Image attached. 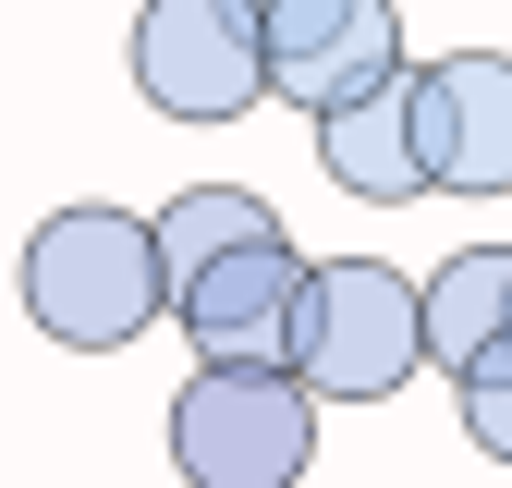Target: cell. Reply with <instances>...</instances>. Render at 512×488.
<instances>
[{
  "label": "cell",
  "instance_id": "cell-1",
  "mask_svg": "<svg viewBox=\"0 0 512 488\" xmlns=\"http://www.w3.org/2000/svg\"><path fill=\"white\" fill-rule=\"evenodd\" d=\"M25 318L61 342V354H122L135 330L171 318V281H159V232L147 208H49L25 232Z\"/></svg>",
  "mask_w": 512,
  "mask_h": 488
},
{
  "label": "cell",
  "instance_id": "cell-2",
  "mask_svg": "<svg viewBox=\"0 0 512 488\" xmlns=\"http://www.w3.org/2000/svg\"><path fill=\"white\" fill-rule=\"evenodd\" d=\"M281 366L305 379V403H391L415 366H427L415 281H403L391 257H305V293H293Z\"/></svg>",
  "mask_w": 512,
  "mask_h": 488
},
{
  "label": "cell",
  "instance_id": "cell-3",
  "mask_svg": "<svg viewBox=\"0 0 512 488\" xmlns=\"http://www.w3.org/2000/svg\"><path fill=\"white\" fill-rule=\"evenodd\" d=\"M317 464V403L293 366H196L171 391V476L183 488H293Z\"/></svg>",
  "mask_w": 512,
  "mask_h": 488
},
{
  "label": "cell",
  "instance_id": "cell-4",
  "mask_svg": "<svg viewBox=\"0 0 512 488\" xmlns=\"http://www.w3.org/2000/svg\"><path fill=\"white\" fill-rule=\"evenodd\" d=\"M135 98L159 122H244L269 98V37L244 0H147L135 13Z\"/></svg>",
  "mask_w": 512,
  "mask_h": 488
},
{
  "label": "cell",
  "instance_id": "cell-5",
  "mask_svg": "<svg viewBox=\"0 0 512 488\" xmlns=\"http://www.w3.org/2000/svg\"><path fill=\"white\" fill-rule=\"evenodd\" d=\"M256 37H269V98H281V110H317V122L415 74L391 0H269Z\"/></svg>",
  "mask_w": 512,
  "mask_h": 488
},
{
  "label": "cell",
  "instance_id": "cell-6",
  "mask_svg": "<svg viewBox=\"0 0 512 488\" xmlns=\"http://www.w3.org/2000/svg\"><path fill=\"white\" fill-rule=\"evenodd\" d=\"M415 171L427 196H512V61L500 49H439L415 61Z\"/></svg>",
  "mask_w": 512,
  "mask_h": 488
},
{
  "label": "cell",
  "instance_id": "cell-7",
  "mask_svg": "<svg viewBox=\"0 0 512 488\" xmlns=\"http://www.w3.org/2000/svg\"><path fill=\"white\" fill-rule=\"evenodd\" d=\"M293 293H305V257H293V232H269V244H244V257L171 281V330L196 342V366H281Z\"/></svg>",
  "mask_w": 512,
  "mask_h": 488
},
{
  "label": "cell",
  "instance_id": "cell-8",
  "mask_svg": "<svg viewBox=\"0 0 512 488\" xmlns=\"http://www.w3.org/2000/svg\"><path fill=\"white\" fill-rule=\"evenodd\" d=\"M317 171H330L354 208H415L427 196V171H415V74L317 122Z\"/></svg>",
  "mask_w": 512,
  "mask_h": 488
},
{
  "label": "cell",
  "instance_id": "cell-9",
  "mask_svg": "<svg viewBox=\"0 0 512 488\" xmlns=\"http://www.w3.org/2000/svg\"><path fill=\"white\" fill-rule=\"evenodd\" d=\"M415 330H427V366L439 379H464V366L512 330V244H464V257H439L415 281Z\"/></svg>",
  "mask_w": 512,
  "mask_h": 488
},
{
  "label": "cell",
  "instance_id": "cell-10",
  "mask_svg": "<svg viewBox=\"0 0 512 488\" xmlns=\"http://www.w3.org/2000/svg\"><path fill=\"white\" fill-rule=\"evenodd\" d=\"M147 232H159V281H196V269L244 257V244H269L281 208L256 196V183H183L171 208H147Z\"/></svg>",
  "mask_w": 512,
  "mask_h": 488
},
{
  "label": "cell",
  "instance_id": "cell-11",
  "mask_svg": "<svg viewBox=\"0 0 512 488\" xmlns=\"http://www.w3.org/2000/svg\"><path fill=\"white\" fill-rule=\"evenodd\" d=\"M452 403H464V440L488 452V464H512V330L464 366V379H452Z\"/></svg>",
  "mask_w": 512,
  "mask_h": 488
},
{
  "label": "cell",
  "instance_id": "cell-12",
  "mask_svg": "<svg viewBox=\"0 0 512 488\" xmlns=\"http://www.w3.org/2000/svg\"><path fill=\"white\" fill-rule=\"evenodd\" d=\"M244 13H269V0H244Z\"/></svg>",
  "mask_w": 512,
  "mask_h": 488
}]
</instances>
